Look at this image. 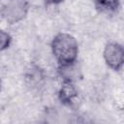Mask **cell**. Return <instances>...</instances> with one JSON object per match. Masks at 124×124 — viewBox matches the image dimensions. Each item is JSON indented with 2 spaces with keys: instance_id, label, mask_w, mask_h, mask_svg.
I'll use <instances>...</instances> for the list:
<instances>
[{
  "instance_id": "obj_1",
  "label": "cell",
  "mask_w": 124,
  "mask_h": 124,
  "mask_svg": "<svg viewBox=\"0 0 124 124\" xmlns=\"http://www.w3.org/2000/svg\"><path fill=\"white\" fill-rule=\"evenodd\" d=\"M52 53L62 67L71 66L78 57L77 40L68 33H60L54 37L51 43Z\"/></svg>"
},
{
  "instance_id": "obj_2",
  "label": "cell",
  "mask_w": 124,
  "mask_h": 124,
  "mask_svg": "<svg viewBox=\"0 0 124 124\" xmlns=\"http://www.w3.org/2000/svg\"><path fill=\"white\" fill-rule=\"evenodd\" d=\"M28 5L26 0H8L3 7V16L10 22L15 23L21 20L27 14Z\"/></svg>"
},
{
  "instance_id": "obj_3",
  "label": "cell",
  "mask_w": 124,
  "mask_h": 124,
  "mask_svg": "<svg viewBox=\"0 0 124 124\" xmlns=\"http://www.w3.org/2000/svg\"><path fill=\"white\" fill-rule=\"evenodd\" d=\"M104 58L106 63L112 70H120L124 60V50L118 43H109L104 50Z\"/></svg>"
},
{
  "instance_id": "obj_4",
  "label": "cell",
  "mask_w": 124,
  "mask_h": 124,
  "mask_svg": "<svg viewBox=\"0 0 124 124\" xmlns=\"http://www.w3.org/2000/svg\"><path fill=\"white\" fill-rule=\"evenodd\" d=\"M76 90L70 81H66L60 90V99L64 103H70L76 97Z\"/></svg>"
},
{
  "instance_id": "obj_5",
  "label": "cell",
  "mask_w": 124,
  "mask_h": 124,
  "mask_svg": "<svg viewBox=\"0 0 124 124\" xmlns=\"http://www.w3.org/2000/svg\"><path fill=\"white\" fill-rule=\"evenodd\" d=\"M97 2L100 7L108 11H114L119 5V0H97Z\"/></svg>"
},
{
  "instance_id": "obj_6",
  "label": "cell",
  "mask_w": 124,
  "mask_h": 124,
  "mask_svg": "<svg viewBox=\"0 0 124 124\" xmlns=\"http://www.w3.org/2000/svg\"><path fill=\"white\" fill-rule=\"evenodd\" d=\"M10 42H11L10 35L0 28V50L7 48L10 45Z\"/></svg>"
},
{
  "instance_id": "obj_7",
  "label": "cell",
  "mask_w": 124,
  "mask_h": 124,
  "mask_svg": "<svg viewBox=\"0 0 124 124\" xmlns=\"http://www.w3.org/2000/svg\"><path fill=\"white\" fill-rule=\"evenodd\" d=\"M63 0H46V4H49V5H55V4H59L61 3Z\"/></svg>"
},
{
  "instance_id": "obj_8",
  "label": "cell",
  "mask_w": 124,
  "mask_h": 124,
  "mask_svg": "<svg viewBox=\"0 0 124 124\" xmlns=\"http://www.w3.org/2000/svg\"><path fill=\"white\" fill-rule=\"evenodd\" d=\"M0 88H1V81H0Z\"/></svg>"
}]
</instances>
